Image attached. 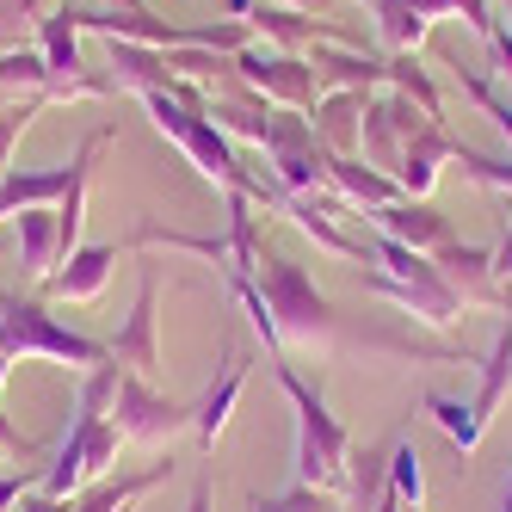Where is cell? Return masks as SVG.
<instances>
[{
  "label": "cell",
  "instance_id": "obj_30",
  "mask_svg": "<svg viewBox=\"0 0 512 512\" xmlns=\"http://www.w3.org/2000/svg\"><path fill=\"white\" fill-rule=\"evenodd\" d=\"M31 488H38V482H31V475H0V512H13Z\"/></svg>",
  "mask_w": 512,
  "mask_h": 512
},
{
  "label": "cell",
  "instance_id": "obj_12",
  "mask_svg": "<svg viewBox=\"0 0 512 512\" xmlns=\"http://www.w3.org/2000/svg\"><path fill=\"white\" fill-rule=\"evenodd\" d=\"M68 179H75V161H68V167H44V173H19V167H7V173H0V216L38 210V204L62 198Z\"/></svg>",
  "mask_w": 512,
  "mask_h": 512
},
{
  "label": "cell",
  "instance_id": "obj_8",
  "mask_svg": "<svg viewBox=\"0 0 512 512\" xmlns=\"http://www.w3.org/2000/svg\"><path fill=\"white\" fill-rule=\"evenodd\" d=\"M81 25H75V7H56L44 19V62H50V93H105V81H81L75 68H81Z\"/></svg>",
  "mask_w": 512,
  "mask_h": 512
},
{
  "label": "cell",
  "instance_id": "obj_3",
  "mask_svg": "<svg viewBox=\"0 0 512 512\" xmlns=\"http://www.w3.org/2000/svg\"><path fill=\"white\" fill-rule=\"evenodd\" d=\"M0 352L7 358H62V364H81V371H93V364L112 358V346L62 327L44 303L13 297V290H0Z\"/></svg>",
  "mask_w": 512,
  "mask_h": 512
},
{
  "label": "cell",
  "instance_id": "obj_5",
  "mask_svg": "<svg viewBox=\"0 0 512 512\" xmlns=\"http://www.w3.org/2000/svg\"><path fill=\"white\" fill-rule=\"evenodd\" d=\"M112 420H118L124 438H149V445H161V438H173V432L192 426V408H179V401L155 395L149 377L124 371L118 377V401H112Z\"/></svg>",
  "mask_w": 512,
  "mask_h": 512
},
{
  "label": "cell",
  "instance_id": "obj_15",
  "mask_svg": "<svg viewBox=\"0 0 512 512\" xmlns=\"http://www.w3.org/2000/svg\"><path fill=\"white\" fill-rule=\"evenodd\" d=\"M112 266H118V247H81V253L62 260V272H50V290L81 303V297H93V290L112 278Z\"/></svg>",
  "mask_w": 512,
  "mask_h": 512
},
{
  "label": "cell",
  "instance_id": "obj_37",
  "mask_svg": "<svg viewBox=\"0 0 512 512\" xmlns=\"http://www.w3.org/2000/svg\"><path fill=\"white\" fill-rule=\"evenodd\" d=\"M284 7H309V0H284Z\"/></svg>",
  "mask_w": 512,
  "mask_h": 512
},
{
  "label": "cell",
  "instance_id": "obj_39",
  "mask_svg": "<svg viewBox=\"0 0 512 512\" xmlns=\"http://www.w3.org/2000/svg\"><path fill=\"white\" fill-rule=\"evenodd\" d=\"M371 7H377V0H371Z\"/></svg>",
  "mask_w": 512,
  "mask_h": 512
},
{
  "label": "cell",
  "instance_id": "obj_14",
  "mask_svg": "<svg viewBox=\"0 0 512 512\" xmlns=\"http://www.w3.org/2000/svg\"><path fill=\"white\" fill-rule=\"evenodd\" d=\"M241 383H247V358L235 352V358H229V371H223V383H210V389H204V401L192 408V432H198V445H204V451L216 445V432L229 426V408H235Z\"/></svg>",
  "mask_w": 512,
  "mask_h": 512
},
{
  "label": "cell",
  "instance_id": "obj_1",
  "mask_svg": "<svg viewBox=\"0 0 512 512\" xmlns=\"http://www.w3.org/2000/svg\"><path fill=\"white\" fill-rule=\"evenodd\" d=\"M272 377L297 408V482L303 488H346V469H352V432L340 426V414H327V395L315 383L297 377L290 358H272Z\"/></svg>",
  "mask_w": 512,
  "mask_h": 512
},
{
  "label": "cell",
  "instance_id": "obj_38",
  "mask_svg": "<svg viewBox=\"0 0 512 512\" xmlns=\"http://www.w3.org/2000/svg\"><path fill=\"white\" fill-rule=\"evenodd\" d=\"M506 13H512V0H506Z\"/></svg>",
  "mask_w": 512,
  "mask_h": 512
},
{
  "label": "cell",
  "instance_id": "obj_7",
  "mask_svg": "<svg viewBox=\"0 0 512 512\" xmlns=\"http://www.w3.org/2000/svg\"><path fill=\"white\" fill-rule=\"evenodd\" d=\"M371 223H377V235H389V241H401V247H414V253H438L451 241V223L438 216L432 204H420V198H408V204H383V210H371Z\"/></svg>",
  "mask_w": 512,
  "mask_h": 512
},
{
  "label": "cell",
  "instance_id": "obj_27",
  "mask_svg": "<svg viewBox=\"0 0 512 512\" xmlns=\"http://www.w3.org/2000/svg\"><path fill=\"white\" fill-rule=\"evenodd\" d=\"M253 512H334V494H327V488H303V482H290V494H278V500L253 494Z\"/></svg>",
  "mask_w": 512,
  "mask_h": 512
},
{
  "label": "cell",
  "instance_id": "obj_32",
  "mask_svg": "<svg viewBox=\"0 0 512 512\" xmlns=\"http://www.w3.org/2000/svg\"><path fill=\"white\" fill-rule=\"evenodd\" d=\"M488 50H494V62H500V75L512 81V38H506V31H494V38H488Z\"/></svg>",
  "mask_w": 512,
  "mask_h": 512
},
{
  "label": "cell",
  "instance_id": "obj_18",
  "mask_svg": "<svg viewBox=\"0 0 512 512\" xmlns=\"http://www.w3.org/2000/svg\"><path fill=\"white\" fill-rule=\"evenodd\" d=\"M358 142H364V161L371 167H401V130H395V118H389V99L377 93V99H364V124H358Z\"/></svg>",
  "mask_w": 512,
  "mask_h": 512
},
{
  "label": "cell",
  "instance_id": "obj_35",
  "mask_svg": "<svg viewBox=\"0 0 512 512\" xmlns=\"http://www.w3.org/2000/svg\"><path fill=\"white\" fill-rule=\"evenodd\" d=\"M500 512H512V482H506V494H500Z\"/></svg>",
  "mask_w": 512,
  "mask_h": 512
},
{
  "label": "cell",
  "instance_id": "obj_2",
  "mask_svg": "<svg viewBox=\"0 0 512 512\" xmlns=\"http://www.w3.org/2000/svg\"><path fill=\"white\" fill-rule=\"evenodd\" d=\"M118 451H124L118 420H112V414H87V408H75V420H68V432H62V445H56L50 469L38 475V488L56 494V500H75V494H87L93 482H105V475H112Z\"/></svg>",
  "mask_w": 512,
  "mask_h": 512
},
{
  "label": "cell",
  "instance_id": "obj_6",
  "mask_svg": "<svg viewBox=\"0 0 512 512\" xmlns=\"http://www.w3.org/2000/svg\"><path fill=\"white\" fill-rule=\"evenodd\" d=\"M112 358L136 377H155L161 371V346H155V278H142L136 290V309L124 315V327L112 334Z\"/></svg>",
  "mask_w": 512,
  "mask_h": 512
},
{
  "label": "cell",
  "instance_id": "obj_16",
  "mask_svg": "<svg viewBox=\"0 0 512 512\" xmlns=\"http://www.w3.org/2000/svg\"><path fill=\"white\" fill-rule=\"evenodd\" d=\"M389 451H395V438H383V445L371 451H352V469H346V512H377L383 488H389Z\"/></svg>",
  "mask_w": 512,
  "mask_h": 512
},
{
  "label": "cell",
  "instance_id": "obj_29",
  "mask_svg": "<svg viewBox=\"0 0 512 512\" xmlns=\"http://www.w3.org/2000/svg\"><path fill=\"white\" fill-rule=\"evenodd\" d=\"M389 81H395V87H408V93L420 99V112H426V118H438V93H432V81L414 68V56H395V62H389Z\"/></svg>",
  "mask_w": 512,
  "mask_h": 512
},
{
  "label": "cell",
  "instance_id": "obj_22",
  "mask_svg": "<svg viewBox=\"0 0 512 512\" xmlns=\"http://www.w3.org/2000/svg\"><path fill=\"white\" fill-rule=\"evenodd\" d=\"M426 414L438 420V432H445L463 457H469L475 445H482V432H488L482 420H475V408H463V401H451V395H426Z\"/></svg>",
  "mask_w": 512,
  "mask_h": 512
},
{
  "label": "cell",
  "instance_id": "obj_21",
  "mask_svg": "<svg viewBox=\"0 0 512 512\" xmlns=\"http://www.w3.org/2000/svg\"><path fill=\"white\" fill-rule=\"evenodd\" d=\"M50 260H56V216L19 210V266L25 272H50Z\"/></svg>",
  "mask_w": 512,
  "mask_h": 512
},
{
  "label": "cell",
  "instance_id": "obj_13",
  "mask_svg": "<svg viewBox=\"0 0 512 512\" xmlns=\"http://www.w3.org/2000/svg\"><path fill=\"white\" fill-rule=\"evenodd\" d=\"M321 167H327V179L340 186V198H346V204H371V210H383V204H395V198H401L395 179H383V173H371V167H358L352 155H321Z\"/></svg>",
  "mask_w": 512,
  "mask_h": 512
},
{
  "label": "cell",
  "instance_id": "obj_17",
  "mask_svg": "<svg viewBox=\"0 0 512 512\" xmlns=\"http://www.w3.org/2000/svg\"><path fill=\"white\" fill-rule=\"evenodd\" d=\"M173 463H155V469H142V475H124V482H93L87 494H75V512H124L130 500H142L155 482H167Z\"/></svg>",
  "mask_w": 512,
  "mask_h": 512
},
{
  "label": "cell",
  "instance_id": "obj_11",
  "mask_svg": "<svg viewBox=\"0 0 512 512\" xmlns=\"http://www.w3.org/2000/svg\"><path fill=\"white\" fill-rule=\"evenodd\" d=\"M241 75L260 87V93H272V99H290V105H315V81H309V68L303 62H266V56H253V50H241Z\"/></svg>",
  "mask_w": 512,
  "mask_h": 512
},
{
  "label": "cell",
  "instance_id": "obj_10",
  "mask_svg": "<svg viewBox=\"0 0 512 512\" xmlns=\"http://www.w3.org/2000/svg\"><path fill=\"white\" fill-rule=\"evenodd\" d=\"M457 155V142L438 130V124H426L420 136H408L401 142V167H395V186L408 192V198H426L432 192V179H438V167H445Z\"/></svg>",
  "mask_w": 512,
  "mask_h": 512
},
{
  "label": "cell",
  "instance_id": "obj_23",
  "mask_svg": "<svg viewBox=\"0 0 512 512\" xmlns=\"http://www.w3.org/2000/svg\"><path fill=\"white\" fill-rule=\"evenodd\" d=\"M284 210L297 216V229H303V235H315L327 253H340V260H364V241H352L346 229L327 223V216H315V198H284Z\"/></svg>",
  "mask_w": 512,
  "mask_h": 512
},
{
  "label": "cell",
  "instance_id": "obj_19",
  "mask_svg": "<svg viewBox=\"0 0 512 512\" xmlns=\"http://www.w3.org/2000/svg\"><path fill=\"white\" fill-rule=\"evenodd\" d=\"M506 389H512V321L500 327V340H494V352L482 358V389H475V401H469V408H475V420H494V408H500V401H506Z\"/></svg>",
  "mask_w": 512,
  "mask_h": 512
},
{
  "label": "cell",
  "instance_id": "obj_31",
  "mask_svg": "<svg viewBox=\"0 0 512 512\" xmlns=\"http://www.w3.org/2000/svg\"><path fill=\"white\" fill-rule=\"evenodd\" d=\"M13 512H75V500H56V494H44V488H38V494H25Z\"/></svg>",
  "mask_w": 512,
  "mask_h": 512
},
{
  "label": "cell",
  "instance_id": "obj_28",
  "mask_svg": "<svg viewBox=\"0 0 512 512\" xmlns=\"http://www.w3.org/2000/svg\"><path fill=\"white\" fill-rule=\"evenodd\" d=\"M315 62H321V68H334V81H340V87H358V81H389V62H371V56H334V50H321Z\"/></svg>",
  "mask_w": 512,
  "mask_h": 512
},
{
  "label": "cell",
  "instance_id": "obj_34",
  "mask_svg": "<svg viewBox=\"0 0 512 512\" xmlns=\"http://www.w3.org/2000/svg\"><path fill=\"white\" fill-rule=\"evenodd\" d=\"M186 512H210V482H198V488H192V506H186Z\"/></svg>",
  "mask_w": 512,
  "mask_h": 512
},
{
  "label": "cell",
  "instance_id": "obj_33",
  "mask_svg": "<svg viewBox=\"0 0 512 512\" xmlns=\"http://www.w3.org/2000/svg\"><path fill=\"white\" fill-rule=\"evenodd\" d=\"M494 278H512V229H506L500 247H494Z\"/></svg>",
  "mask_w": 512,
  "mask_h": 512
},
{
  "label": "cell",
  "instance_id": "obj_9",
  "mask_svg": "<svg viewBox=\"0 0 512 512\" xmlns=\"http://www.w3.org/2000/svg\"><path fill=\"white\" fill-rule=\"evenodd\" d=\"M438 272H445V284L457 290L463 303H512L494 290V253L488 247H463V241H445L438 247Z\"/></svg>",
  "mask_w": 512,
  "mask_h": 512
},
{
  "label": "cell",
  "instance_id": "obj_36",
  "mask_svg": "<svg viewBox=\"0 0 512 512\" xmlns=\"http://www.w3.org/2000/svg\"><path fill=\"white\" fill-rule=\"evenodd\" d=\"M0 383H7V352H0Z\"/></svg>",
  "mask_w": 512,
  "mask_h": 512
},
{
  "label": "cell",
  "instance_id": "obj_26",
  "mask_svg": "<svg viewBox=\"0 0 512 512\" xmlns=\"http://www.w3.org/2000/svg\"><path fill=\"white\" fill-rule=\"evenodd\" d=\"M389 488L408 500V506H420V494H426V482H420V457H414L408 438H395V451H389Z\"/></svg>",
  "mask_w": 512,
  "mask_h": 512
},
{
  "label": "cell",
  "instance_id": "obj_24",
  "mask_svg": "<svg viewBox=\"0 0 512 512\" xmlns=\"http://www.w3.org/2000/svg\"><path fill=\"white\" fill-rule=\"evenodd\" d=\"M377 19H383V38H389L395 50L420 44V31H426V13L414 7V0H377Z\"/></svg>",
  "mask_w": 512,
  "mask_h": 512
},
{
  "label": "cell",
  "instance_id": "obj_4",
  "mask_svg": "<svg viewBox=\"0 0 512 512\" xmlns=\"http://www.w3.org/2000/svg\"><path fill=\"white\" fill-rule=\"evenodd\" d=\"M253 284H260V297H266V309H272L278 340H303V346L334 340V303L321 297L315 278H309L297 260H284V253H266L260 272H253Z\"/></svg>",
  "mask_w": 512,
  "mask_h": 512
},
{
  "label": "cell",
  "instance_id": "obj_20",
  "mask_svg": "<svg viewBox=\"0 0 512 512\" xmlns=\"http://www.w3.org/2000/svg\"><path fill=\"white\" fill-rule=\"evenodd\" d=\"M364 124V99L358 93H334L321 105V124H315V136H321V149L327 155H352V130Z\"/></svg>",
  "mask_w": 512,
  "mask_h": 512
},
{
  "label": "cell",
  "instance_id": "obj_25",
  "mask_svg": "<svg viewBox=\"0 0 512 512\" xmlns=\"http://www.w3.org/2000/svg\"><path fill=\"white\" fill-rule=\"evenodd\" d=\"M7 87H38V93H50V62L31 56V50H7V56H0V93H7Z\"/></svg>",
  "mask_w": 512,
  "mask_h": 512
}]
</instances>
